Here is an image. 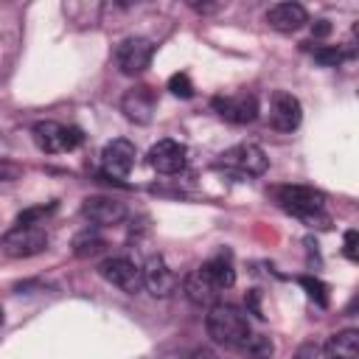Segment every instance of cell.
Wrapping results in <instances>:
<instances>
[{
  "label": "cell",
  "instance_id": "obj_1",
  "mask_svg": "<svg viewBox=\"0 0 359 359\" xmlns=\"http://www.w3.org/2000/svg\"><path fill=\"white\" fill-rule=\"evenodd\" d=\"M208 337L227 348H241L250 339V320L238 306L230 303H213L205 314Z\"/></svg>",
  "mask_w": 359,
  "mask_h": 359
},
{
  "label": "cell",
  "instance_id": "obj_27",
  "mask_svg": "<svg viewBox=\"0 0 359 359\" xmlns=\"http://www.w3.org/2000/svg\"><path fill=\"white\" fill-rule=\"evenodd\" d=\"M328 34H331V22H328V20H317V22L311 25V36L320 39V36H328Z\"/></svg>",
  "mask_w": 359,
  "mask_h": 359
},
{
  "label": "cell",
  "instance_id": "obj_23",
  "mask_svg": "<svg viewBox=\"0 0 359 359\" xmlns=\"http://www.w3.org/2000/svg\"><path fill=\"white\" fill-rule=\"evenodd\" d=\"M342 59H345V53L339 48H314V62L323 67H337V65H342Z\"/></svg>",
  "mask_w": 359,
  "mask_h": 359
},
{
  "label": "cell",
  "instance_id": "obj_24",
  "mask_svg": "<svg viewBox=\"0 0 359 359\" xmlns=\"http://www.w3.org/2000/svg\"><path fill=\"white\" fill-rule=\"evenodd\" d=\"M168 90H171L174 95H180V98H191V95H194V84H191L188 73H174V76L168 79Z\"/></svg>",
  "mask_w": 359,
  "mask_h": 359
},
{
  "label": "cell",
  "instance_id": "obj_9",
  "mask_svg": "<svg viewBox=\"0 0 359 359\" xmlns=\"http://www.w3.org/2000/svg\"><path fill=\"white\" fill-rule=\"evenodd\" d=\"M135 143H129L126 137H115L104 146L101 151V171L104 177H112V180H123L132 165H135Z\"/></svg>",
  "mask_w": 359,
  "mask_h": 359
},
{
  "label": "cell",
  "instance_id": "obj_18",
  "mask_svg": "<svg viewBox=\"0 0 359 359\" xmlns=\"http://www.w3.org/2000/svg\"><path fill=\"white\" fill-rule=\"evenodd\" d=\"M185 294H188L191 303H196V306H208V303H213V300L219 297V289L205 278L202 269H194V272L185 278Z\"/></svg>",
  "mask_w": 359,
  "mask_h": 359
},
{
  "label": "cell",
  "instance_id": "obj_28",
  "mask_svg": "<svg viewBox=\"0 0 359 359\" xmlns=\"http://www.w3.org/2000/svg\"><path fill=\"white\" fill-rule=\"evenodd\" d=\"M247 303H250V309H252V314H258V317H264L261 314V306H258V292L252 289V292H247Z\"/></svg>",
  "mask_w": 359,
  "mask_h": 359
},
{
  "label": "cell",
  "instance_id": "obj_11",
  "mask_svg": "<svg viewBox=\"0 0 359 359\" xmlns=\"http://www.w3.org/2000/svg\"><path fill=\"white\" fill-rule=\"evenodd\" d=\"M300 118H303L300 101L286 90H275L269 98V126L278 132H292L300 126Z\"/></svg>",
  "mask_w": 359,
  "mask_h": 359
},
{
  "label": "cell",
  "instance_id": "obj_3",
  "mask_svg": "<svg viewBox=\"0 0 359 359\" xmlns=\"http://www.w3.org/2000/svg\"><path fill=\"white\" fill-rule=\"evenodd\" d=\"M266 165H269V157L255 143H236L219 154V168L233 171L238 177H258L266 171Z\"/></svg>",
  "mask_w": 359,
  "mask_h": 359
},
{
  "label": "cell",
  "instance_id": "obj_21",
  "mask_svg": "<svg viewBox=\"0 0 359 359\" xmlns=\"http://www.w3.org/2000/svg\"><path fill=\"white\" fill-rule=\"evenodd\" d=\"M56 210V202L50 205H36V208H25L22 213H17V227H36L42 219H48Z\"/></svg>",
  "mask_w": 359,
  "mask_h": 359
},
{
  "label": "cell",
  "instance_id": "obj_29",
  "mask_svg": "<svg viewBox=\"0 0 359 359\" xmlns=\"http://www.w3.org/2000/svg\"><path fill=\"white\" fill-rule=\"evenodd\" d=\"M314 353H317V348H314V345H303V348L297 351V356H294V359H314Z\"/></svg>",
  "mask_w": 359,
  "mask_h": 359
},
{
  "label": "cell",
  "instance_id": "obj_2",
  "mask_svg": "<svg viewBox=\"0 0 359 359\" xmlns=\"http://www.w3.org/2000/svg\"><path fill=\"white\" fill-rule=\"evenodd\" d=\"M275 202L292 213V216H300V219H311V216H320L323 208H325V194L311 188V185H278L272 191Z\"/></svg>",
  "mask_w": 359,
  "mask_h": 359
},
{
  "label": "cell",
  "instance_id": "obj_7",
  "mask_svg": "<svg viewBox=\"0 0 359 359\" xmlns=\"http://www.w3.org/2000/svg\"><path fill=\"white\" fill-rule=\"evenodd\" d=\"M98 275L107 283H112L121 292H126V294H135V292L143 289V272H140V266L135 261L123 258V255H115V258L101 261L98 264Z\"/></svg>",
  "mask_w": 359,
  "mask_h": 359
},
{
  "label": "cell",
  "instance_id": "obj_26",
  "mask_svg": "<svg viewBox=\"0 0 359 359\" xmlns=\"http://www.w3.org/2000/svg\"><path fill=\"white\" fill-rule=\"evenodd\" d=\"M22 174V168L17 163H8V160H0V182H11Z\"/></svg>",
  "mask_w": 359,
  "mask_h": 359
},
{
  "label": "cell",
  "instance_id": "obj_10",
  "mask_svg": "<svg viewBox=\"0 0 359 359\" xmlns=\"http://www.w3.org/2000/svg\"><path fill=\"white\" fill-rule=\"evenodd\" d=\"M146 157H149V165L154 171H160V174H180L185 168V163H188V149L180 140L163 137V140H157L149 149Z\"/></svg>",
  "mask_w": 359,
  "mask_h": 359
},
{
  "label": "cell",
  "instance_id": "obj_17",
  "mask_svg": "<svg viewBox=\"0 0 359 359\" xmlns=\"http://www.w3.org/2000/svg\"><path fill=\"white\" fill-rule=\"evenodd\" d=\"M199 269L205 272V278H208L219 292H224V289H230V286L236 283V269H233L230 255H213V258L205 261Z\"/></svg>",
  "mask_w": 359,
  "mask_h": 359
},
{
  "label": "cell",
  "instance_id": "obj_8",
  "mask_svg": "<svg viewBox=\"0 0 359 359\" xmlns=\"http://www.w3.org/2000/svg\"><path fill=\"white\" fill-rule=\"evenodd\" d=\"M154 56V45L146 36H126L118 48H115V65L121 73L126 76H137L151 65Z\"/></svg>",
  "mask_w": 359,
  "mask_h": 359
},
{
  "label": "cell",
  "instance_id": "obj_25",
  "mask_svg": "<svg viewBox=\"0 0 359 359\" xmlns=\"http://www.w3.org/2000/svg\"><path fill=\"white\" fill-rule=\"evenodd\" d=\"M342 252H345L348 261H356L359 258V233L356 230H348L345 233V250Z\"/></svg>",
  "mask_w": 359,
  "mask_h": 359
},
{
  "label": "cell",
  "instance_id": "obj_15",
  "mask_svg": "<svg viewBox=\"0 0 359 359\" xmlns=\"http://www.w3.org/2000/svg\"><path fill=\"white\" fill-rule=\"evenodd\" d=\"M121 109H123V115H126L129 121H135V123H149V121H151V112H154V93H151L146 84L132 87V90L123 95Z\"/></svg>",
  "mask_w": 359,
  "mask_h": 359
},
{
  "label": "cell",
  "instance_id": "obj_14",
  "mask_svg": "<svg viewBox=\"0 0 359 359\" xmlns=\"http://www.w3.org/2000/svg\"><path fill=\"white\" fill-rule=\"evenodd\" d=\"M306 22H309V14L300 3H275L266 11V25L275 31H283V34H292V31L303 28Z\"/></svg>",
  "mask_w": 359,
  "mask_h": 359
},
{
  "label": "cell",
  "instance_id": "obj_16",
  "mask_svg": "<svg viewBox=\"0 0 359 359\" xmlns=\"http://www.w3.org/2000/svg\"><path fill=\"white\" fill-rule=\"evenodd\" d=\"M323 353H325V359H359V331L345 328V331L334 334L325 342Z\"/></svg>",
  "mask_w": 359,
  "mask_h": 359
},
{
  "label": "cell",
  "instance_id": "obj_20",
  "mask_svg": "<svg viewBox=\"0 0 359 359\" xmlns=\"http://www.w3.org/2000/svg\"><path fill=\"white\" fill-rule=\"evenodd\" d=\"M241 348H244V353H247L250 359H272V353H275L272 339L264 337V334H250V339H247Z\"/></svg>",
  "mask_w": 359,
  "mask_h": 359
},
{
  "label": "cell",
  "instance_id": "obj_5",
  "mask_svg": "<svg viewBox=\"0 0 359 359\" xmlns=\"http://www.w3.org/2000/svg\"><path fill=\"white\" fill-rule=\"evenodd\" d=\"M48 247V233L42 227H11L0 238V250L8 258H31Z\"/></svg>",
  "mask_w": 359,
  "mask_h": 359
},
{
  "label": "cell",
  "instance_id": "obj_19",
  "mask_svg": "<svg viewBox=\"0 0 359 359\" xmlns=\"http://www.w3.org/2000/svg\"><path fill=\"white\" fill-rule=\"evenodd\" d=\"M107 247V241L98 236V233H79L76 238H73V252L79 255V258H93V255H98L101 250Z\"/></svg>",
  "mask_w": 359,
  "mask_h": 359
},
{
  "label": "cell",
  "instance_id": "obj_12",
  "mask_svg": "<svg viewBox=\"0 0 359 359\" xmlns=\"http://www.w3.org/2000/svg\"><path fill=\"white\" fill-rule=\"evenodd\" d=\"M81 213H84V219H90L93 224L109 227V224H121V222H123L126 208H123V202H118V199H112V196H87L84 205H81Z\"/></svg>",
  "mask_w": 359,
  "mask_h": 359
},
{
  "label": "cell",
  "instance_id": "obj_30",
  "mask_svg": "<svg viewBox=\"0 0 359 359\" xmlns=\"http://www.w3.org/2000/svg\"><path fill=\"white\" fill-rule=\"evenodd\" d=\"M0 325H3V309H0Z\"/></svg>",
  "mask_w": 359,
  "mask_h": 359
},
{
  "label": "cell",
  "instance_id": "obj_4",
  "mask_svg": "<svg viewBox=\"0 0 359 359\" xmlns=\"http://www.w3.org/2000/svg\"><path fill=\"white\" fill-rule=\"evenodd\" d=\"M31 135H34V143H36L45 154L70 151V149H76V146L84 140L81 129H76V126H62V123H56V121H39V123H34Z\"/></svg>",
  "mask_w": 359,
  "mask_h": 359
},
{
  "label": "cell",
  "instance_id": "obj_22",
  "mask_svg": "<svg viewBox=\"0 0 359 359\" xmlns=\"http://www.w3.org/2000/svg\"><path fill=\"white\" fill-rule=\"evenodd\" d=\"M297 283L306 289V294L317 303V306H328V286L320 280V278H311V275H303L297 278Z\"/></svg>",
  "mask_w": 359,
  "mask_h": 359
},
{
  "label": "cell",
  "instance_id": "obj_6",
  "mask_svg": "<svg viewBox=\"0 0 359 359\" xmlns=\"http://www.w3.org/2000/svg\"><path fill=\"white\" fill-rule=\"evenodd\" d=\"M210 107L216 109L219 118H224L227 123L244 126L252 123L258 118V98L252 93H230V95H216L210 101Z\"/></svg>",
  "mask_w": 359,
  "mask_h": 359
},
{
  "label": "cell",
  "instance_id": "obj_13",
  "mask_svg": "<svg viewBox=\"0 0 359 359\" xmlns=\"http://www.w3.org/2000/svg\"><path fill=\"white\" fill-rule=\"evenodd\" d=\"M143 272V286L154 294V297H168L174 289H177V275H174V269L157 255V258H149V264L140 269Z\"/></svg>",
  "mask_w": 359,
  "mask_h": 359
}]
</instances>
